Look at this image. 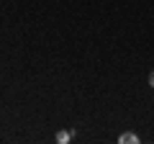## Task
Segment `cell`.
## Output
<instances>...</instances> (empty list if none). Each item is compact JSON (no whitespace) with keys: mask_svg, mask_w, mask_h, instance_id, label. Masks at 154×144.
<instances>
[{"mask_svg":"<svg viewBox=\"0 0 154 144\" xmlns=\"http://www.w3.org/2000/svg\"><path fill=\"white\" fill-rule=\"evenodd\" d=\"M118 142H121V144H139V136H136V134H131V131H126V134L118 136Z\"/></svg>","mask_w":154,"mask_h":144,"instance_id":"1","label":"cell"},{"mask_svg":"<svg viewBox=\"0 0 154 144\" xmlns=\"http://www.w3.org/2000/svg\"><path fill=\"white\" fill-rule=\"evenodd\" d=\"M69 139H72V131H59V134H57V142H59V144H67Z\"/></svg>","mask_w":154,"mask_h":144,"instance_id":"2","label":"cell"},{"mask_svg":"<svg viewBox=\"0 0 154 144\" xmlns=\"http://www.w3.org/2000/svg\"><path fill=\"white\" fill-rule=\"evenodd\" d=\"M149 85L154 88V72H149Z\"/></svg>","mask_w":154,"mask_h":144,"instance_id":"3","label":"cell"}]
</instances>
